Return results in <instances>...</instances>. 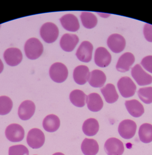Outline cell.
<instances>
[{
	"label": "cell",
	"mask_w": 152,
	"mask_h": 155,
	"mask_svg": "<svg viewBox=\"0 0 152 155\" xmlns=\"http://www.w3.org/2000/svg\"><path fill=\"white\" fill-rule=\"evenodd\" d=\"M24 50L28 58L36 60L42 55L44 49L39 40L36 38H31L25 43Z\"/></svg>",
	"instance_id": "1"
},
{
	"label": "cell",
	"mask_w": 152,
	"mask_h": 155,
	"mask_svg": "<svg viewBox=\"0 0 152 155\" xmlns=\"http://www.w3.org/2000/svg\"><path fill=\"white\" fill-rule=\"evenodd\" d=\"M59 29L52 22H47L40 28V35L42 39L47 43L55 42L59 36Z\"/></svg>",
	"instance_id": "2"
},
{
	"label": "cell",
	"mask_w": 152,
	"mask_h": 155,
	"mask_svg": "<svg viewBox=\"0 0 152 155\" xmlns=\"http://www.w3.org/2000/svg\"><path fill=\"white\" fill-rule=\"evenodd\" d=\"M49 74L53 81L57 83H62L66 80L68 76V70L63 63L56 62L50 67Z\"/></svg>",
	"instance_id": "3"
},
{
	"label": "cell",
	"mask_w": 152,
	"mask_h": 155,
	"mask_svg": "<svg viewBox=\"0 0 152 155\" xmlns=\"http://www.w3.org/2000/svg\"><path fill=\"white\" fill-rule=\"evenodd\" d=\"M117 86L121 96L125 98L133 97L136 90V86L129 77L121 78L118 82Z\"/></svg>",
	"instance_id": "4"
},
{
	"label": "cell",
	"mask_w": 152,
	"mask_h": 155,
	"mask_svg": "<svg viewBox=\"0 0 152 155\" xmlns=\"http://www.w3.org/2000/svg\"><path fill=\"white\" fill-rule=\"evenodd\" d=\"M27 141L30 147L33 149L40 148L45 143V135L39 129H32L28 133Z\"/></svg>",
	"instance_id": "5"
},
{
	"label": "cell",
	"mask_w": 152,
	"mask_h": 155,
	"mask_svg": "<svg viewBox=\"0 0 152 155\" xmlns=\"http://www.w3.org/2000/svg\"><path fill=\"white\" fill-rule=\"evenodd\" d=\"M5 135L7 138L11 142H20L24 139L25 130L19 124H11L6 128Z\"/></svg>",
	"instance_id": "6"
},
{
	"label": "cell",
	"mask_w": 152,
	"mask_h": 155,
	"mask_svg": "<svg viewBox=\"0 0 152 155\" xmlns=\"http://www.w3.org/2000/svg\"><path fill=\"white\" fill-rule=\"evenodd\" d=\"M137 129L135 122L131 120H125L119 123L118 132L125 139H130L134 136Z\"/></svg>",
	"instance_id": "7"
},
{
	"label": "cell",
	"mask_w": 152,
	"mask_h": 155,
	"mask_svg": "<svg viewBox=\"0 0 152 155\" xmlns=\"http://www.w3.org/2000/svg\"><path fill=\"white\" fill-rule=\"evenodd\" d=\"M104 149L108 155H122L125 150L123 142L115 137L110 138L106 141Z\"/></svg>",
	"instance_id": "8"
},
{
	"label": "cell",
	"mask_w": 152,
	"mask_h": 155,
	"mask_svg": "<svg viewBox=\"0 0 152 155\" xmlns=\"http://www.w3.org/2000/svg\"><path fill=\"white\" fill-rule=\"evenodd\" d=\"M131 75L139 86H146L152 83V77L147 73L139 64L132 68Z\"/></svg>",
	"instance_id": "9"
},
{
	"label": "cell",
	"mask_w": 152,
	"mask_h": 155,
	"mask_svg": "<svg viewBox=\"0 0 152 155\" xmlns=\"http://www.w3.org/2000/svg\"><path fill=\"white\" fill-rule=\"evenodd\" d=\"M108 48L114 53L122 52L126 46L125 38L118 34H113L110 35L107 40Z\"/></svg>",
	"instance_id": "10"
},
{
	"label": "cell",
	"mask_w": 152,
	"mask_h": 155,
	"mask_svg": "<svg viewBox=\"0 0 152 155\" xmlns=\"http://www.w3.org/2000/svg\"><path fill=\"white\" fill-rule=\"evenodd\" d=\"M93 46L89 41H84L79 47L76 56L80 61L89 62L91 60Z\"/></svg>",
	"instance_id": "11"
},
{
	"label": "cell",
	"mask_w": 152,
	"mask_h": 155,
	"mask_svg": "<svg viewBox=\"0 0 152 155\" xmlns=\"http://www.w3.org/2000/svg\"><path fill=\"white\" fill-rule=\"evenodd\" d=\"M35 110L36 106L34 102L30 100H26L20 105L18 114L22 120H28L34 115Z\"/></svg>",
	"instance_id": "12"
},
{
	"label": "cell",
	"mask_w": 152,
	"mask_h": 155,
	"mask_svg": "<svg viewBox=\"0 0 152 155\" xmlns=\"http://www.w3.org/2000/svg\"><path fill=\"white\" fill-rule=\"evenodd\" d=\"M111 55L105 48L99 47L96 50L95 54V62L96 65L100 68L108 67L111 61Z\"/></svg>",
	"instance_id": "13"
},
{
	"label": "cell",
	"mask_w": 152,
	"mask_h": 155,
	"mask_svg": "<svg viewBox=\"0 0 152 155\" xmlns=\"http://www.w3.org/2000/svg\"><path fill=\"white\" fill-rule=\"evenodd\" d=\"M4 58L6 63L14 67L19 64L22 60V54L20 50L17 48H10L5 51Z\"/></svg>",
	"instance_id": "14"
},
{
	"label": "cell",
	"mask_w": 152,
	"mask_h": 155,
	"mask_svg": "<svg viewBox=\"0 0 152 155\" xmlns=\"http://www.w3.org/2000/svg\"><path fill=\"white\" fill-rule=\"evenodd\" d=\"M79 41V38L77 35L67 33L61 37L60 43L63 50L70 52L74 50Z\"/></svg>",
	"instance_id": "15"
},
{
	"label": "cell",
	"mask_w": 152,
	"mask_h": 155,
	"mask_svg": "<svg viewBox=\"0 0 152 155\" xmlns=\"http://www.w3.org/2000/svg\"><path fill=\"white\" fill-rule=\"evenodd\" d=\"M62 27L70 31L76 32L79 28V23L76 17L73 14L64 15L60 19Z\"/></svg>",
	"instance_id": "16"
},
{
	"label": "cell",
	"mask_w": 152,
	"mask_h": 155,
	"mask_svg": "<svg viewBox=\"0 0 152 155\" xmlns=\"http://www.w3.org/2000/svg\"><path fill=\"white\" fill-rule=\"evenodd\" d=\"M135 61L134 56L130 52H126L118 59L116 68L118 71L125 72L129 71Z\"/></svg>",
	"instance_id": "17"
},
{
	"label": "cell",
	"mask_w": 152,
	"mask_h": 155,
	"mask_svg": "<svg viewBox=\"0 0 152 155\" xmlns=\"http://www.w3.org/2000/svg\"><path fill=\"white\" fill-rule=\"evenodd\" d=\"M89 69L87 66L80 65L75 68L73 72L74 81L79 85H84L88 81L89 78Z\"/></svg>",
	"instance_id": "18"
},
{
	"label": "cell",
	"mask_w": 152,
	"mask_h": 155,
	"mask_svg": "<svg viewBox=\"0 0 152 155\" xmlns=\"http://www.w3.org/2000/svg\"><path fill=\"white\" fill-rule=\"evenodd\" d=\"M86 103L89 109L93 112L100 111L104 106L101 97L96 93H92L87 96Z\"/></svg>",
	"instance_id": "19"
},
{
	"label": "cell",
	"mask_w": 152,
	"mask_h": 155,
	"mask_svg": "<svg viewBox=\"0 0 152 155\" xmlns=\"http://www.w3.org/2000/svg\"><path fill=\"white\" fill-rule=\"evenodd\" d=\"M106 80V77L103 71L95 70L90 72L88 82L89 85L95 88L102 87Z\"/></svg>",
	"instance_id": "20"
},
{
	"label": "cell",
	"mask_w": 152,
	"mask_h": 155,
	"mask_svg": "<svg viewBox=\"0 0 152 155\" xmlns=\"http://www.w3.org/2000/svg\"><path fill=\"white\" fill-rule=\"evenodd\" d=\"M125 105L128 113L134 117H139L144 112L143 105L136 100L126 101Z\"/></svg>",
	"instance_id": "21"
},
{
	"label": "cell",
	"mask_w": 152,
	"mask_h": 155,
	"mask_svg": "<svg viewBox=\"0 0 152 155\" xmlns=\"http://www.w3.org/2000/svg\"><path fill=\"white\" fill-rule=\"evenodd\" d=\"M42 125L45 130L47 132H55L60 127V120L56 115L50 114L44 119Z\"/></svg>",
	"instance_id": "22"
},
{
	"label": "cell",
	"mask_w": 152,
	"mask_h": 155,
	"mask_svg": "<svg viewBox=\"0 0 152 155\" xmlns=\"http://www.w3.org/2000/svg\"><path fill=\"white\" fill-rule=\"evenodd\" d=\"M81 149L85 155H96L99 150V146L95 139L85 138L82 141Z\"/></svg>",
	"instance_id": "23"
},
{
	"label": "cell",
	"mask_w": 152,
	"mask_h": 155,
	"mask_svg": "<svg viewBox=\"0 0 152 155\" xmlns=\"http://www.w3.org/2000/svg\"><path fill=\"white\" fill-rule=\"evenodd\" d=\"M105 101L109 104L115 103L118 98V95L113 84H108L102 88L100 89Z\"/></svg>",
	"instance_id": "24"
},
{
	"label": "cell",
	"mask_w": 152,
	"mask_h": 155,
	"mask_svg": "<svg viewBox=\"0 0 152 155\" xmlns=\"http://www.w3.org/2000/svg\"><path fill=\"white\" fill-rule=\"evenodd\" d=\"M98 121L95 118H89L85 120L82 126V130L85 135L89 137L95 135L99 130Z\"/></svg>",
	"instance_id": "25"
},
{
	"label": "cell",
	"mask_w": 152,
	"mask_h": 155,
	"mask_svg": "<svg viewBox=\"0 0 152 155\" xmlns=\"http://www.w3.org/2000/svg\"><path fill=\"white\" fill-rule=\"evenodd\" d=\"M87 96L82 91L75 90L70 95V100L71 103L78 107H82L86 105Z\"/></svg>",
	"instance_id": "26"
},
{
	"label": "cell",
	"mask_w": 152,
	"mask_h": 155,
	"mask_svg": "<svg viewBox=\"0 0 152 155\" xmlns=\"http://www.w3.org/2000/svg\"><path fill=\"white\" fill-rule=\"evenodd\" d=\"M139 139L143 143H149L152 141V125L148 123L142 124L138 130Z\"/></svg>",
	"instance_id": "27"
},
{
	"label": "cell",
	"mask_w": 152,
	"mask_h": 155,
	"mask_svg": "<svg viewBox=\"0 0 152 155\" xmlns=\"http://www.w3.org/2000/svg\"><path fill=\"white\" fill-rule=\"evenodd\" d=\"M80 19L83 26L86 28H93L97 24L96 17L91 12H82L80 15Z\"/></svg>",
	"instance_id": "28"
},
{
	"label": "cell",
	"mask_w": 152,
	"mask_h": 155,
	"mask_svg": "<svg viewBox=\"0 0 152 155\" xmlns=\"http://www.w3.org/2000/svg\"><path fill=\"white\" fill-rule=\"evenodd\" d=\"M13 107V102L7 96L0 97V115H6L10 112Z\"/></svg>",
	"instance_id": "29"
},
{
	"label": "cell",
	"mask_w": 152,
	"mask_h": 155,
	"mask_svg": "<svg viewBox=\"0 0 152 155\" xmlns=\"http://www.w3.org/2000/svg\"><path fill=\"white\" fill-rule=\"evenodd\" d=\"M137 95L140 99L147 104L152 103V87L141 88L137 91Z\"/></svg>",
	"instance_id": "30"
},
{
	"label": "cell",
	"mask_w": 152,
	"mask_h": 155,
	"mask_svg": "<svg viewBox=\"0 0 152 155\" xmlns=\"http://www.w3.org/2000/svg\"><path fill=\"white\" fill-rule=\"evenodd\" d=\"M9 155H29V151L26 146L18 145L10 147Z\"/></svg>",
	"instance_id": "31"
},
{
	"label": "cell",
	"mask_w": 152,
	"mask_h": 155,
	"mask_svg": "<svg viewBox=\"0 0 152 155\" xmlns=\"http://www.w3.org/2000/svg\"><path fill=\"white\" fill-rule=\"evenodd\" d=\"M141 63L145 69L152 73V56H147L144 58Z\"/></svg>",
	"instance_id": "32"
},
{
	"label": "cell",
	"mask_w": 152,
	"mask_h": 155,
	"mask_svg": "<svg viewBox=\"0 0 152 155\" xmlns=\"http://www.w3.org/2000/svg\"><path fill=\"white\" fill-rule=\"evenodd\" d=\"M144 34L146 40L152 42V25L146 23L144 28Z\"/></svg>",
	"instance_id": "33"
},
{
	"label": "cell",
	"mask_w": 152,
	"mask_h": 155,
	"mask_svg": "<svg viewBox=\"0 0 152 155\" xmlns=\"http://www.w3.org/2000/svg\"><path fill=\"white\" fill-rule=\"evenodd\" d=\"M3 68H4V66H3V63L1 60L0 59V73H1L3 71Z\"/></svg>",
	"instance_id": "34"
},
{
	"label": "cell",
	"mask_w": 152,
	"mask_h": 155,
	"mask_svg": "<svg viewBox=\"0 0 152 155\" xmlns=\"http://www.w3.org/2000/svg\"><path fill=\"white\" fill-rule=\"evenodd\" d=\"M52 155H65L63 153H61V152H57V153H54Z\"/></svg>",
	"instance_id": "35"
},
{
	"label": "cell",
	"mask_w": 152,
	"mask_h": 155,
	"mask_svg": "<svg viewBox=\"0 0 152 155\" xmlns=\"http://www.w3.org/2000/svg\"></svg>",
	"instance_id": "36"
}]
</instances>
